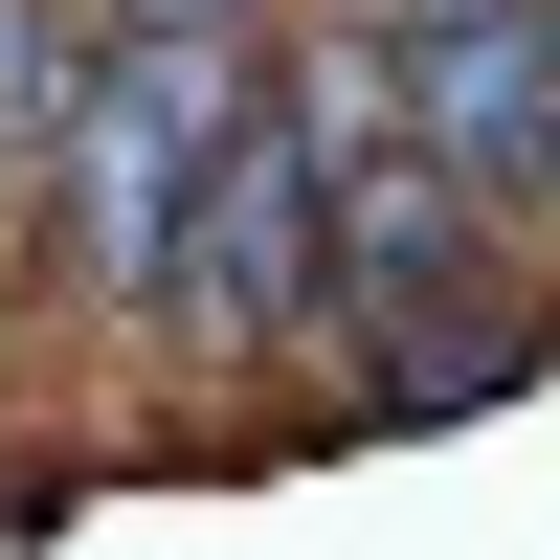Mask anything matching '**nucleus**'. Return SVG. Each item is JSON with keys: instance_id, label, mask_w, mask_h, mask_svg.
<instances>
[{"instance_id": "1", "label": "nucleus", "mask_w": 560, "mask_h": 560, "mask_svg": "<svg viewBox=\"0 0 560 560\" xmlns=\"http://www.w3.org/2000/svg\"><path fill=\"white\" fill-rule=\"evenodd\" d=\"M269 90V45H113V68L68 90V135H45V224H23V269L45 292H90L113 337H158V292H179V202H202V158H224V113Z\"/></svg>"}, {"instance_id": "2", "label": "nucleus", "mask_w": 560, "mask_h": 560, "mask_svg": "<svg viewBox=\"0 0 560 560\" xmlns=\"http://www.w3.org/2000/svg\"><path fill=\"white\" fill-rule=\"evenodd\" d=\"M179 359H314L337 337V158H314L292 90H247L202 158V202H179V292H158Z\"/></svg>"}, {"instance_id": "3", "label": "nucleus", "mask_w": 560, "mask_h": 560, "mask_svg": "<svg viewBox=\"0 0 560 560\" xmlns=\"http://www.w3.org/2000/svg\"><path fill=\"white\" fill-rule=\"evenodd\" d=\"M404 135H427V158L493 202V247H560V0L404 45Z\"/></svg>"}, {"instance_id": "4", "label": "nucleus", "mask_w": 560, "mask_h": 560, "mask_svg": "<svg viewBox=\"0 0 560 560\" xmlns=\"http://www.w3.org/2000/svg\"><path fill=\"white\" fill-rule=\"evenodd\" d=\"M90 68H113V0H0V158H45Z\"/></svg>"}, {"instance_id": "5", "label": "nucleus", "mask_w": 560, "mask_h": 560, "mask_svg": "<svg viewBox=\"0 0 560 560\" xmlns=\"http://www.w3.org/2000/svg\"><path fill=\"white\" fill-rule=\"evenodd\" d=\"M314 23H359V45H448V23H516V0H314Z\"/></svg>"}]
</instances>
